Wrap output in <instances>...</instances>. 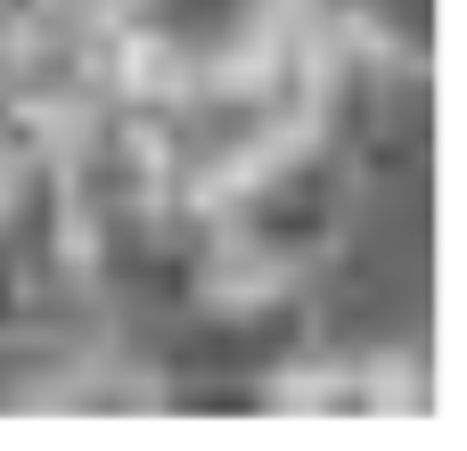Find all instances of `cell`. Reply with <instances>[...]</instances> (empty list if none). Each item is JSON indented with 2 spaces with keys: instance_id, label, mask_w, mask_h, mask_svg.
<instances>
[{
  "instance_id": "6da1fadb",
  "label": "cell",
  "mask_w": 467,
  "mask_h": 451,
  "mask_svg": "<svg viewBox=\"0 0 467 451\" xmlns=\"http://www.w3.org/2000/svg\"><path fill=\"white\" fill-rule=\"evenodd\" d=\"M361 197L369 173L320 115L230 164L213 189H197L205 296H312L337 246L353 238Z\"/></svg>"
},
{
  "instance_id": "7a4b0ae2",
  "label": "cell",
  "mask_w": 467,
  "mask_h": 451,
  "mask_svg": "<svg viewBox=\"0 0 467 451\" xmlns=\"http://www.w3.org/2000/svg\"><path fill=\"white\" fill-rule=\"evenodd\" d=\"M82 329H99V312L82 296L57 156L33 148L25 164L0 173V345L49 353V345H66Z\"/></svg>"
},
{
  "instance_id": "3957f363",
  "label": "cell",
  "mask_w": 467,
  "mask_h": 451,
  "mask_svg": "<svg viewBox=\"0 0 467 451\" xmlns=\"http://www.w3.org/2000/svg\"><path fill=\"white\" fill-rule=\"evenodd\" d=\"M435 386L410 353H337L328 337L271 386L263 419H427Z\"/></svg>"
}]
</instances>
